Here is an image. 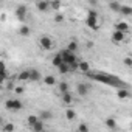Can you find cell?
<instances>
[{
	"label": "cell",
	"mask_w": 132,
	"mask_h": 132,
	"mask_svg": "<svg viewBox=\"0 0 132 132\" xmlns=\"http://www.w3.org/2000/svg\"><path fill=\"white\" fill-rule=\"evenodd\" d=\"M57 72L62 73V75H65V73H69V72H70V67H69L67 64H61L59 67H57Z\"/></svg>",
	"instance_id": "603a6c76"
},
{
	"label": "cell",
	"mask_w": 132,
	"mask_h": 132,
	"mask_svg": "<svg viewBox=\"0 0 132 132\" xmlns=\"http://www.w3.org/2000/svg\"><path fill=\"white\" fill-rule=\"evenodd\" d=\"M54 20H56V22H62V20H64V16H62V14H56V16H54Z\"/></svg>",
	"instance_id": "836d02e7"
},
{
	"label": "cell",
	"mask_w": 132,
	"mask_h": 132,
	"mask_svg": "<svg viewBox=\"0 0 132 132\" xmlns=\"http://www.w3.org/2000/svg\"><path fill=\"white\" fill-rule=\"evenodd\" d=\"M106 126L109 129H117V120L115 118H106Z\"/></svg>",
	"instance_id": "7402d4cb"
},
{
	"label": "cell",
	"mask_w": 132,
	"mask_h": 132,
	"mask_svg": "<svg viewBox=\"0 0 132 132\" xmlns=\"http://www.w3.org/2000/svg\"><path fill=\"white\" fill-rule=\"evenodd\" d=\"M57 89H59V92H62V93H67V92H70V86L65 82V81H62V82H59L57 84Z\"/></svg>",
	"instance_id": "e0dca14e"
},
{
	"label": "cell",
	"mask_w": 132,
	"mask_h": 132,
	"mask_svg": "<svg viewBox=\"0 0 132 132\" xmlns=\"http://www.w3.org/2000/svg\"><path fill=\"white\" fill-rule=\"evenodd\" d=\"M51 64L54 65V67H56V69L59 67V65H61V64H64V62H62V56H61V53H56V54L53 56V59H51Z\"/></svg>",
	"instance_id": "4fadbf2b"
},
{
	"label": "cell",
	"mask_w": 132,
	"mask_h": 132,
	"mask_svg": "<svg viewBox=\"0 0 132 132\" xmlns=\"http://www.w3.org/2000/svg\"><path fill=\"white\" fill-rule=\"evenodd\" d=\"M78 132H89L87 124H86V123H81V124H79V127H78Z\"/></svg>",
	"instance_id": "1f68e13d"
},
{
	"label": "cell",
	"mask_w": 132,
	"mask_h": 132,
	"mask_svg": "<svg viewBox=\"0 0 132 132\" xmlns=\"http://www.w3.org/2000/svg\"><path fill=\"white\" fill-rule=\"evenodd\" d=\"M28 70H23V72H20L19 75H17V79L19 81H28Z\"/></svg>",
	"instance_id": "83f0119b"
},
{
	"label": "cell",
	"mask_w": 132,
	"mask_h": 132,
	"mask_svg": "<svg viewBox=\"0 0 132 132\" xmlns=\"http://www.w3.org/2000/svg\"><path fill=\"white\" fill-rule=\"evenodd\" d=\"M3 123H5V121H3V118H2V117H0V127H2V126H3Z\"/></svg>",
	"instance_id": "8d00e7d4"
},
{
	"label": "cell",
	"mask_w": 132,
	"mask_h": 132,
	"mask_svg": "<svg viewBox=\"0 0 132 132\" xmlns=\"http://www.w3.org/2000/svg\"><path fill=\"white\" fill-rule=\"evenodd\" d=\"M90 79H95V81H100V82H103V84H107V86H112V87H118V89H126V84L124 82H121L117 76H113V75H104V73H92V72H89V73H86Z\"/></svg>",
	"instance_id": "6da1fadb"
},
{
	"label": "cell",
	"mask_w": 132,
	"mask_h": 132,
	"mask_svg": "<svg viewBox=\"0 0 132 132\" xmlns=\"http://www.w3.org/2000/svg\"><path fill=\"white\" fill-rule=\"evenodd\" d=\"M76 50H78V44L75 40H70L69 45H67V48H65V51H69V53H75Z\"/></svg>",
	"instance_id": "ffe728a7"
},
{
	"label": "cell",
	"mask_w": 132,
	"mask_h": 132,
	"mask_svg": "<svg viewBox=\"0 0 132 132\" xmlns=\"http://www.w3.org/2000/svg\"><path fill=\"white\" fill-rule=\"evenodd\" d=\"M112 40H113V42H121V40H124V33H121V31H113Z\"/></svg>",
	"instance_id": "9a60e30c"
},
{
	"label": "cell",
	"mask_w": 132,
	"mask_h": 132,
	"mask_svg": "<svg viewBox=\"0 0 132 132\" xmlns=\"http://www.w3.org/2000/svg\"><path fill=\"white\" fill-rule=\"evenodd\" d=\"M8 79V70H5V72H0V86H2L5 81Z\"/></svg>",
	"instance_id": "4dcf8cb0"
},
{
	"label": "cell",
	"mask_w": 132,
	"mask_h": 132,
	"mask_svg": "<svg viewBox=\"0 0 132 132\" xmlns=\"http://www.w3.org/2000/svg\"><path fill=\"white\" fill-rule=\"evenodd\" d=\"M53 118V113L50 112V110H42L40 113H39V120L42 121V123H45V121H48V120H51Z\"/></svg>",
	"instance_id": "30bf717a"
},
{
	"label": "cell",
	"mask_w": 132,
	"mask_h": 132,
	"mask_svg": "<svg viewBox=\"0 0 132 132\" xmlns=\"http://www.w3.org/2000/svg\"><path fill=\"white\" fill-rule=\"evenodd\" d=\"M124 65H126V67H130V65H132V59H130L129 56L124 59Z\"/></svg>",
	"instance_id": "d6a6232c"
},
{
	"label": "cell",
	"mask_w": 132,
	"mask_h": 132,
	"mask_svg": "<svg viewBox=\"0 0 132 132\" xmlns=\"http://www.w3.org/2000/svg\"><path fill=\"white\" fill-rule=\"evenodd\" d=\"M31 130H33V132H44V130H45V123H42V121L39 120L36 124L31 126Z\"/></svg>",
	"instance_id": "7c38bea8"
},
{
	"label": "cell",
	"mask_w": 132,
	"mask_h": 132,
	"mask_svg": "<svg viewBox=\"0 0 132 132\" xmlns=\"http://www.w3.org/2000/svg\"><path fill=\"white\" fill-rule=\"evenodd\" d=\"M118 13H121L123 16H130V14H132V8H130V6H127V5H121Z\"/></svg>",
	"instance_id": "d6986e66"
},
{
	"label": "cell",
	"mask_w": 132,
	"mask_h": 132,
	"mask_svg": "<svg viewBox=\"0 0 132 132\" xmlns=\"http://www.w3.org/2000/svg\"><path fill=\"white\" fill-rule=\"evenodd\" d=\"M75 117H76V113H75V110H73V109H67V110H65V118H67L69 121L75 120Z\"/></svg>",
	"instance_id": "484cf974"
},
{
	"label": "cell",
	"mask_w": 132,
	"mask_h": 132,
	"mask_svg": "<svg viewBox=\"0 0 132 132\" xmlns=\"http://www.w3.org/2000/svg\"><path fill=\"white\" fill-rule=\"evenodd\" d=\"M27 121H28V124H30V127H31L33 124H36V123L39 121V117H37V115H30V117L27 118Z\"/></svg>",
	"instance_id": "f1b7e54d"
},
{
	"label": "cell",
	"mask_w": 132,
	"mask_h": 132,
	"mask_svg": "<svg viewBox=\"0 0 132 132\" xmlns=\"http://www.w3.org/2000/svg\"><path fill=\"white\" fill-rule=\"evenodd\" d=\"M72 101H73V95H72L70 92L62 93V103H64V104H72Z\"/></svg>",
	"instance_id": "ac0fdd59"
},
{
	"label": "cell",
	"mask_w": 132,
	"mask_h": 132,
	"mask_svg": "<svg viewBox=\"0 0 132 132\" xmlns=\"http://www.w3.org/2000/svg\"><path fill=\"white\" fill-rule=\"evenodd\" d=\"M16 93H23V87H17L16 89Z\"/></svg>",
	"instance_id": "d590c367"
},
{
	"label": "cell",
	"mask_w": 132,
	"mask_h": 132,
	"mask_svg": "<svg viewBox=\"0 0 132 132\" xmlns=\"http://www.w3.org/2000/svg\"><path fill=\"white\" fill-rule=\"evenodd\" d=\"M36 8L40 11V13H47L50 10V2H47V0H42V2H37L36 3Z\"/></svg>",
	"instance_id": "ba28073f"
},
{
	"label": "cell",
	"mask_w": 132,
	"mask_h": 132,
	"mask_svg": "<svg viewBox=\"0 0 132 132\" xmlns=\"http://www.w3.org/2000/svg\"><path fill=\"white\" fill-rule=\"evenodd\" d=\"M19 34H20L22 37H28V36H30V28H28L27 25H20V28H19Z\"/></svg>",
	"instance_id": "44dd1931"
},
{
	"label": "cell",
	"mask_w": 132,
	"mask_h": 132,
	"mask_svg": "<svg viewBox=\"0 0 132 132\" xmlns=\"http://www.w3.org/2000/svg\"><path fill=\"white\" fill-rule=\"evenodd\" d=\"M16 17L20 22H25V17H27V6L25 5H19L16 8Z\"/></svg>",
	"instance_id": "5b68a950"
},
{
	"label": "cell",
	"mask_w": 132,
	"mask_h": 132,
	"mask_svg": "<svg viewBox=\"0 0 132 132\" xmlns=\"http://www.w3.org/2000/svg\"><path fill=\"white\" fill-rule=\"evenodd\" d=\"M129 90L127 89H118V92H117V96L120 98V100H126V98H129Z\"/></svg>",
	"instance_id": "2e32d148"
},
{
	"label": "cell",
	"mask_w": 132,
	"mask_h": 132,
	"mask_svg": "<svg viewBox=\"0 0 132 132\" xmlns=\"http://www.w3.org/2000/svg\"><path fill=\"white\" fill-rule=\"evenodd\" d=\"M40 47L44 48V50H50L51 47H53V40H51V37L50 36H40Z\"/></svg>",
	"instance_id": "8992f818"
},
{
	"label": "cell",
	"mask_w": 132,
	"mask_h": 132,
	"mask_svg": "<svg viewBox=\"0 0 132 132\" xmlns=\"http://www.w3.org/2000/svg\"><path fill=\"white\" fill-rule=\"evenodd\" d=\"M78 69H79L82 73H89V72H90L89 62H86V61H81V62H78Z\"/></svg>",
	"instance_id": "5bb4252c"
},
{
	"label": "cell",
	"mask_w": 132,
	"mask_h": 132,
	"mask_svg": "<svg viewBox=\"0 0 132 132\" xmlns=\"http://www.w3.org/2000/svg\"><path fill=\"white\" fill-rule=\"evenodd\" d=\"M76 90H78L79 96H87V93H89L90 87H89L87 84H78V86H76Z\"/></svg>",
	"instance_id": "9c48e42d"
},
{
	"label": "cell",
	"mask_w": 132,
	"mask_h": 132,
	"mask_svg": "<svg viewBox=\"0 0 132 132\" xmlns=\"http://www.w3.org/2000/svg\"><path fill=\"white\" fill-rule=\"evenodd\" d=\"M2 130L3 132H14V124L13 123H3Z\"/></svg>",
	"instance_id": "d4e9b609"
},
{
	"label": "cell",
	"mask_w": 132,
	"mask_h": 132,
	"mask_svg": "<svg viewBox=\"0 0 132 132\" xmlns=\"http://www.w3.org/2000/svg\"><path fill=\"white\" fill-rule=\"evenodd\" d=\"M44 82H45L47 86H54V84H56V78L51 76V75H48V76L44 78Z\"/></svg>",
	"instance_id": "cb8c5ba5"
},
{
	"label": "cell",
	"mask_w": 132,
	"mask_h": 132,
	"mask_svg": "<svg viewBox=\"0 0 132 132\" xmlns=\"http://www.w3.org/2000/svg\"><path fill=\"white\" fill-rule=\"evenodd\" d=\"M120 6H121V3H120V2H110V3H109V8H110L112 11H115V13H118V11H120Z\"/></svg>",
	"instance_id": "4316f807"
},
{
	"label": "cell",
	"mask_w": 132,
	"mask_h": 132,
	"mask_svg": "<svg viewBox=\"0 0 132 132\" xmlns=\"http://www.w3.org/2000/svg\"><path fill=\"white\" fill-rule=\"evenodd\" d=\"M6 70V65H5V62L3 61H0V72H5Z\"/></svg>",
	"instance_id": "e575fe53"
},
{
	"label": "cell",
	"mask_w": 132,
	"mask_h": 132,
	"mask_svg": "<svg viewBox=\"0 0 132 132\" xmlns=\"http://www.w3.org/2000/svg\"><path fill=\"white\" fill-rule=\"evenodd\" d=\"M28 81H33V82H36V81H39L40 78H42V75H40V72L39 70H36V69H33V70H28Z\"/></svg>",
	"instance_id": "52a82bcc"
},
{
	"label": "cell",
	"mask_w": 132,
	"mask_h": 132,
	"mask_svg": "<svg viewBox=\"0 0 132 132\" xmlns=\"http://www.w3.org/2000/svg\"><path fill=\"white\" fill-rule=\"evenodd\" d=\"M50 8H53L54 11H59V8H61V2H59V0H54V2H50Z\"/></svg>",
	"instance_id": "f546056e"
},
{
	"label": "cell",
	"mask_w": 132,
	"mask_h": 132,
	"mask_svg": "<svg viewBox=\"0 0 132 132\" xmlns=\"http://www.w3.org/2000/svg\"><path fill=\"white\" fill-rule=\"evenodd\" d=\"M86 23H87V27L90 30H96L98 28V14H96V11H93V10L89 11V16H87Z\"/></svg>",
	"instance_id": "3957f363"
},
{
	"label": "cell",
	"mask_w": 132,
	"mask_h": 132,
	"mask_svg": "<svg viewBox=\"0 0 132 132\" xmlns=\"http://www.w3.org/2000/svg\"><path fill=\"white\" fill-rule=\"evenodd\" d=\"M5 107H6V110H11V112H19V110H22L23 104H22V101H20V100H6Z\"/></svg>",
	"instance_id": "277c9868"
},
{
	"label": "cell",
	"mask_w": 132,
	"mask_h": 132,
	"mask_svg": "<svg viewBox=\"0 0 132 132\" xmlns=\"http://www.w3.org/2000/svg\"><path fill=\"white\" fill-rule=\"evenodd\" d=\"M127 30H129V23L127 22H118V23H115V31L126 33Z\"/></svg>",
	"instance_id": "8fae6325"
},
{
	"label": "cell",
	"mask_w": 132,
	"mask_h": 132,
	"mask_svg": "<svg viewBox=\"0 0 132 132\" xmlns=\"http://www.w3.org/2000/svg\"><path fill=\"white\" fill-rule=\"evenodd\" d=\"M61 56H62V62L64 64H67L69 67H70V70H76L78 69V57H76V54L75 53H69V51H62L61 53Z\"/></svg>",
	"instance_id": "7a4b0ae2"
}]
</instances>
